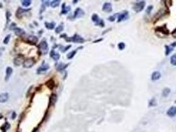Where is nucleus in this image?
I'll list each match as a JSON object with an SVG mask.
<instances>
[{
	"label": "nucleus",
	"mask_w": 176,
	"mask_h": 132,
	"mask_svg": "<svg viewBox=\"0 0 176 132\" xmlns=\"http://www.w3.org/2000/svg\"><path fill=\"white\" fill-rule=\"evenodd\" d=\"M60 0H54V1H52L50 3V5H51L52 7H58L60 5Z\"/></svg>",
	"instance_id": "c85d7f7f"
},
{
	"label": "nucleus",
	"mask_w": 176,
	"mask_h": 132,
	"mask_svg": "<svg viewBox=\"0 0 176 132\" xmlns=\"http://www.w3.org/2000/svg\"><path fill=\"white\" fill-rule=\"evenodd\" d=\"M66 39L67 42H73L75 43H83L85 42V40L78 34H74V36H72L71 38H68Z\"/></svg>",
	"instance_id": "20e7f679"
},
{
	"label": "nucleus",
	"mask_w": 176,
	"mask_h": 132,
	"mask_svg": "<svg viewBox=\"0 0 176 132\" xmlns=\"http://www.w3.org/2000/svg\"><path fill=\"white\" fill-rule=\"evenodd\" d=\"M71 48V46H70H70H66V47H65L64 49H63L62 50V52H66L67 50H68L69 49V48Z\"/></svg>",
	"instance_id": "ea45409f"
},
{
	"label": "nucleus",
	"mask_w": 176,
	"mask_h": 132,
	"mask_svg": "<svg viewBox=\"0 0 176 132\" xmlns=\"http://www.w3.org/2000/svg\"><path fill=\"white\" fill-rule=\"evenodd\" d=\"M57 98H58V96H57L56 94H52L50 96V103L51 104H54L56 102Z\"/></svg>",
	"instance_id": "4be33fe9"
},
{
	"label": "nucleus",
	"mask_w": 176,
	"mask_h": 132,
	"mask_svg": "<svg viewBox=\"0 0 176 132\" xmlns=\"http://www.w3.org/2000/svg\"><path fill=\"white\" fill-rule=\"evenodd\" d=\"M8 98H9V94L7 92H4V93L0 94V102L1 103L6 102L8 100Z\"/></svg>",
	"instance_id": "dca6fc26"
},
{
	"label": "nucleus",
	"mask_w": 176,
	"mask_h": 132,
	"mask_svg": "<svg viewBox=\"0 0 176 132\" xmlns=\"http://www.w3.org/2000/svg\"><path fill=\"white\" fill-rule=\"evenodd\" d=\"M145 5H146V2L144 1H140L136 2L133 6V9L136 13H139V12H141L142 10L144 9Z\"/></svg>",
	"instance_id": "f257e3e1"
},
{
	"label": "nucleus",
	"mask_w": 176,
	"mask_h": 132,
	"mask_svg": "<svg viewBox=\"0 0 176 132\" xmlns=\"http://www.w3.org/2000/svg\"><path fill=\"white\" fill-rule=\"evenodd\" d=\"M152 9H153V5L148 6V7H147V9H146V14H148V15L150 14V13L152 12Z\"/></svg>",
	"instance_id": "c9c22d12"
},
{
	"label": "nucleus",
	"mask_w": 176,
	"mask_h": 132,
	"mask_svg": "<svg viewBox=\"0 0 176 132\" xmlns=\"http://www.w3.org/2000/svg\"><path fill=\"white\" fill-rule=\"evenodd\" d=\"M34 64H35V61L34 59L28 58L25 60L23 63V66L25 68H30L34 66Z\"/></svg>",
	"instance_id": "6e6552de"
},
{
	"label": "nucleus",
	"mask_w": 176,
	"mask_h": 132,
	"mask_svg": "<svg viewBox=\"0 0 176 132\" xmlns=\"http://www.w3.org/2000/svg\"><path fill=\"white\" fill-rule=\"evenodd\" d=\"M73 2H74V3H76V2H78V1H74Z\"/></svg>",
	"instance_id": "49530a36"
},
{
	"label": "nucleus",
	"mask_w": 176,
	"mask_h": 132,
	"mask_svg": "<svg viewBox=\"0 0 176 132\" xmlns=\"http://www.w3.org/2000/svg\"><path fill=\"white\" fill-rule=\"evenodd\" d=\"M160 77H161V73H160V72L158 71L153 72L152 74L151 79L152 81H157L160 79Z\"/></svg>",
	"instance_id": "4468645a"
},
{
	"label": "nucleus",
	"mask_w": 176,
	"mask_h": 132,
	"mask_svg": "<svg viewBox=\"0 0 176 132\" xmlns=\"http://www.w3.org/2000/svg\"><path fill=\"white\" fill-rule=\"evenodd\" d=\"M155 32L156 33H161L164 35H168L170 34V30L167 28L166 25H164L161 26H158L156 28Z\"/></svg>",
	"instance_id": "423d86ee"
},
{
	"label": "nucleus",
	"mask_w": 176,
	"mask_h": 132,
	"mask_svg": "<svg viewBox=\"0 0 176 132\" xmlns=\"http://www.w3.org/2000/svg\"><path fill=\"white\" fill-rule=\"evenodd\" d=\"M167 115L170 117H174L176 115V106H172L168 110Z\"/></svg>",
	"instance_id": "f8f14e48"
},
{
	"label": "nucleus",
	"mask_w": 176,
	"mask_h": 132,
	"mask_svg": "<svg viewBox=\"0 0 176 132\" xmlns=\"http://www.w3.org/2000/svg\"><path fill=\"white\" fill-rule=\"evenodd\" d=\"M165 48H166V52H165V54L166 56H169L172 52L173 51V48L171 46H169L168 45H165Z\"/></svg>",
	"instance_id": "393cba45"
},
{
	"label": "nucleus",
	"mask_w": 176,
	"mask_h": 132,
	"mask_svg": "<svg viewBox=\"0 0 176 132\" xmlns=\"http://www.w3.org/2000/svg\"><path fill=\"white\" fill-rule=\"evenodd\" d=\"M12 73H13V69L10 67H8L6 69V75H5V81H8V79H9Z\"/></svg>",
	"instance_id": "f3484780"
},
{
	"label": "nucleus",
	"mask_w": 176,
	"mask_h": 132,
	"mask_svg": "<svg viewBox=\"0 0 176 132\" xmlns=\"http://www.w3.org/2000/svg\"><path fill=\"white\" fill-rule=\"evenodd\" d=\"M175 102H176V101H175Z\"/></svg>",
	"instance_id": "de8ad7c7"
},
{
	"label": "nucleus",
	"mask_w": 176,
	"mask_h": 132,
	"mask_svg": "<svg viewBox=\"0 0 176 132\" xmlns=\"http://www.w3.org/2000/svg\"><path fill=\"white\" fill-rule=\"evenodd\" d=\"M103 40V38H99V39H98L97 40H95V41L93 42L94 43H96V42H101Z\"/></svg>",
	"instance_id": "37998d69"
},
{
	"label": "nucleus",
	"mask_w": 176,
	"mask_h": 132,
	"mask_svg": "<svg viewBox=\"0 0 176 132\" xmlns=\"http://www.w3.org/2000/svg\"><path fill=\"white\" fill-rule=\"evenodd\" d=\"M91 20H92L93 23H95V25H99V26H101V27H104L105 26L104 21L102 20V19H101L97 14H93L92 15Z\"/></svg>",
	"instance_id": "7ed1b4c3"
},
{
	"label": "nucleus",
	"mask_w": 176,
	"mask_h": 132,
	"mask_svg": "<svg viewBox=\"0 0 176 132\" xmlns=\"http://www.w3.org/2000/svg\"><path fill=\"white\" fill-rule=\"evenodd\" d=\"M10 38H11V35L9 34V35H7V36H6L5 38V39H4L3 43L5 44H7L9 43V42Z\"/></svg>",
	"instance_id": "e433bc0d"
},
{
	"label": "nucleus",
	"mask_w": 176,
	"mask_h": 132,
	"mask_svg": "<svg viewBox=\"0 0 176 132\" xmlns=\"http://www.w3.org/2000/svg\"><path fill=\"white\" fill-rule=\"evenodd\" d=\"M50 57L51 58H52V59H53L55 61H58L60 59V54H59L58 53H56L55 52V51L54 50H52L51 52H50Z\"/></svg>",
	"instance_id": "a211bd4d"
},
{
	"label": "nucleus",
	"mask_w": 176,
	"mask_h": 132,
	"mask_svg": "<svg viewBox=\"0 0 176 132\" xmlns=\"http://www.w3.org/2000/svg\"><path fill=\"white\" fill-rule=\"evenodd\" d=\"M25 60V58L23 56H18L14 59V65L16 66H21V64H23Z\"/></svg>",
	"instance_id": "1a4fd4ad"
},
{
	"label": "nucleus",
	"mask_w": 176,
	"mask_h": 132,
	"mask_svg": "<svg viewBox=\"0 0 176 132\" xmlns=\"http://www.w3.org/2000/svg\"><path fill=\"white\" fill-rule=\"evenodd\" d=\"M171 64L174 66H176V54H174L170 58Z\"/></svg>",
	"instance_id": "7c9ffc66"
},
{
	"label": "nucleus",
	"mask_w": 176,
	"mask_h": 132,
	"mask_svg": "<svg viewBox=\"0 0 176 132\" xmlns=\"http://www.w3.org/2000/svg\"><path fill=\"white\" fill-rule=\"evenodd\" d=\"M76 52H77V50H74V51L71 52H70L69 54H68V58L69 59V60H70V59H72L74 57V56L76 55Z\"/></svg>",
	"instance_id": "2f4dec72"
},
{
	"label": "nucleus",
	"mask_w": 176,
	"mask_h": 132,
	"mask_svg": "<svg viewBox=\"0 0 176 132\" xmlns=\"http://www.w3.org/2000/svg\"><path fill=\"white\" fill-rule=\"evenodd\" d=\"M38 41V38L34 36H30L28 38V42L31 44H36Z\"/></svg>",
	"instance_id": "6ab92c4d"
},
{
	"label": "nucleus",
	"mask_w": 176,
	"mask_h": 132,
	"mask_svg": "<svg viewBox=\"0 0 176 132\" xmlns=\"http://www.w3.org/2000/svg\"><path fill=\"white\" fill-rule=\"evenodd\" d=\"M157 105V102H156V100L155 98H152L151 100L149 101V104H148V106L149 107H154Z\"/></svg>",
	"instance_id": "bb28decb"
},
{
	"label": "nucleus",
	"mask_w": 176,
	"mask_h": 132,
	"mask_svg": "<svg viewBox=\"0 0 176 132\" xmlns=\"http://www.w3.org/2000/svg\"><path fill=\"white\" fill-rule=\"evenodd\" d=\"M170 92H171V90L170 88H168V87L165 88L162 91L163 96H164V97H168V96H169V94H170Z\"/></svg>",
	"instance_id": "b1692460"
},
{
	"label": "nucleus",
	"mask_w": 176,
	"mask_h": 132,
	"mask_svg": "<svg viewBox=\"0 0 176 132\" xmlns=\"http://www.w3.org/2000/svg\"><path fill=\"white\" fill-rule=\"evenodd\" d=\"M31 3H32V1H30V0H23V1H21L22 5H23V7H28V6L31 4Z\"/></svg>",
	"instance_id": "cd10ccee"
},
{
	"label": "nucleus",
	"mask_w": 176,
	"mask_h": 132,
	"mask_svg": "<svg viewBox=\"0 0 176 132\" xmlns=\"http://www.w3.org/2000/svg\"><path fill=\"white\" fill-rule=\"evenodd\" d=\"M46 85L48 88H49L50 89H52L54 87V80H52V79H50V80H48V81L46 83Z\"/></svg>",
	"instance_id": "aec40b11"
},
{
	"label": "nucleus",
	"mask_w": 176,
	"mask_h": 132,
	"mask_svg": "<svg viewBox=\"0 0 176 132\" xmlns=\"http://www.w3.org/2000/svg\"><path fill=\"white\" fill-rule=\"evenodd\" d=\"M14 31H15V34L17 35V36H21V35H23V34H25V31L22 29V28H15V29H14Z\"/></svg>",
	"instance_id": "412c9836"
},
{
	"label": "nucleus",
	"mask_w": 176,
	"mask_h": 132,
	"mask_svg": "<svg viewBox=\"0 0 176 132\" xmlns=\"http://www.w3.org/2000/svg\"><path fill=\"white\" fill-rule=\"evenodd\" d=\"M55 23H47V22H46L45 23V27L46 28H48V29H49V30H52V29H53L55 27Z\"/></svg>",
	"instance_id": "a878e982"
},
{
	"label": "nucleus",
	"mask_w": 176,
	"mask_h": 132,
	"mask_svg": "<svg viewBox=\"0 0 176 132\" xmlns=\"http://www.w3.org/2000/svg\"><path fill=\"white\" fill-rule=\"evenodd\" d=\"M129 12L127 11H124L122 13H118L117 23H120L121 21L127 20L129 18Z\"/></svg>",
	"instance_id": "0eeeda50"
},
{
	"label": "nucleus",
	"mask_w": 176,
	"mask_h": 132,
	"mask_svg": "<svg viewBox=\"0 0 176 132\" xmlns=\"http://www.w3.org/2000/svg\"><path fill=\"white\" fill-rule=\"evenodd\" d=\"M29 11V9H23L22 8H19L17 11V13H16V16L17 17V18L19 19H21L24 13H25L27 11Z\"/></svg>",
	"instance_id": "2eb2a0df"
},
{
	"label": "nucleus",
	"mask_w": 176,
	"mask_h": 132,
	"mask_svg": "<svg viewBox=\"0 0 176 132\" xmlns=\"http://www.w3.org/2000/svg\"><path fill=\"white\" fill-rule=\"evenodd\" d=\"M118 15V13H117V14H115L114 15H111V16H110L108 18V20L109 21H111V22H114V21H115V19H117L116 18V17Z\"/></svg>",
	"instance_id": "f704fd0d"
},
{
	"label": "nucleus",
	"mask_w": 176,
	"mask_h": 132,
	"mask_svg": "<svg viewBox=\"0 0 176 132\" xmlns=\"http://www.w3.org/2000/svg\"><path fill=\"white\" fill-rule=\"evenodd\" d=\"M71 8L70 6L68 7H66V4L64 3L62 5V14H67L68 12L70 11Z\"/></svg>",
	"instance_id": "5701e85b"
},
{
	"label": "nucleus",
	"mask_w": 176,
	"mask_h": 132,
	"mask_svg": "<svg viewBox=\"0 0 176 132\" xmlns=\"http://www.w3.org/2000/svg\"><path fill=\"white\" fill-rule=\"evenodd\" d=\"M166 13H170V11L166 9H160L156 13L155 15H154V23H155L156 22H157L160 19H161L162 17H163L164 16L166 15Z\"/></svg>",
	"instance_id": "f03ea898"
},
{
	"label": "nucleus",
	"mask_w": 176,
	"mask_h": 132,
	"mask_svg": "<svg viewBox=\"0 0 176 132\" xmlns=\"http://www.w3.org/2000/svg\"><path fill=\"white\" fill-rule=\"evenodd\" d=\"M2 118H3V115H2L1 114H0V119H1Z\"/></svg>",
	"instance_id": "a18cd8bd"
},
{
	"label": "nucleus",
	"mask_w": 176,
	"mask_h": 132,
	"mask_svg": "<svg viewBox=\"0 0 176 132\" xmlns=\"http://www.w3.org/2000/svg\"><path fill=\"white\" fill-rule=\"evenodd\" d=\"M102 10L104 12L106 13H111L113 11V7H112V4L109 2H106L103 4L102 7Z\"/></svg>",
	"instance_id": "9d476101"
},
{
	"label": "nucleus",
	"mask_w": 176,
	"mask_h": 132,
	"mask_svg": "<svg viewBox=\"0 0 176 132\" xmlns=\"http://www.w3.org/2000/svg\"><path fill=\"white\" fill-rule=\"evenodd\" d=\"M68 66V64H64L62 63H61V64H60L58 66L57 69H58L59 71H62V70H64V69H66Z\"/></svg>",
	"instance_id": "c756f323"
},
{
	"label": "nucleus",
	"mask_w": 176,
	"mask_h": 132,
	"mask_svg": "<svg viewBox=\"0 0 176 132\" xmlns=\"http://www.w3.org/2000/svg\"><path fill=\"white\" fill-rule=\"evenodd\" d=\"M48 69H49V66H48V65H42V66H40V67L38 68V69H37V73H45Z\"/></svg>",
	"instance_id": "ddd939ff"
},
{
	"label": "nucleus",
	"mask_w": 176,
	"mask_h": 132,
	"mask_svg": "<svg viewBox=\"0 0 176 132\" xmlns=\"http://www.w3.org/2000/svg\"><path fill=\"white\" fill-rule=\"evenodd\" d=\"M176 41L174 42L173 43L171 44V47L174 48V47H176Z\"/></svg>",
	"instance_id": "79ce46f5"
},
{
	"label": "nucleus",
	"mask_w": 176,
	"mask_h": 132,
	"mask_svg": "<svg viewBox=\"0 0 176 132\" xmlns=\"http://www.w3.org/2000/svg\"><path fill=\"white\" fill-rule=\"evenodd\" d=\"M10 127H11V126H10L9 124L7 122H6L5 124L3 126V127H2V128H3L5 130H9V129L10 128Z\"/></svg>",
	"instance_id": "4c0bfd02"
},
{
	"label": "nucleus",
	"mask_w": 176,
	"mask_h": 132,
	"mask_svg": "<svg viewBox=\"0 0 176 132\" xmlns=\"http://www.w3.org/2000/svg\"><path fill=\"white\" fill-rule=\"evenodd\" d=\"M16 116H17V114H16V113H15V112H13V114H12L11 118L13 119V120H14V119L16 118Z\"/></svg>",
	"instance_id": "a19ab883"
},
{
	"label": "nucleus",
	"mask_w": 176,
	"mask_h": 132,
	"mask_svg": "<svg viewBox=\"0 0 176 132\" xmlns=\"http://www.w3.org/2000/svg\"><path fill=\"white\" fill-rule=\"evenodd\" d=\"M84 14H85V13L81 8H77L75 12H74V18H80V17H83Z\"/></svg>",
	"instance_id": "9b49d317"
},
{
	"label": "nucleus",
	"mask_w": 176,
	"mask_h": 132,
	"mask_svg": "<svg viewBox=\"0 0 176 132\" xmlns=\"http://www.w3.org/2000/svg\"><path fill=\"white\" fill-rule=\"evenodd\" d=\"M2 52H3V51H2L1 49L0 48V56H1V55H2Z\"/></svg>",
	"instance_id": "c03bdc74"
},
{
	"label": "nucleus",
	"mask_w": 176,
	"mask_h": 132,
	"mask_svg": "<svg viewBox=\"0 0 176 132\" xmlns=\"http://www.w3.org/2000/svg\"><path fill=\"white\" fill-rule=\"evenodd\" d=\"M63 29H64V26H63L62 25H59L56 28V30H55V32H56V33H58H58H60V32L62 31Z\"/></svg>",
	"instance_id": "473e14b6"
},
{
	"label": "nucleus",
	"mask_w": 176,
	"mask_h": 132,
	"mask_svg": "<svg viewBox=\"0 0 176 132\" xmlns=\"http://www.w3.org/2000/svg\"><path fill=\"white\" fill-rule=\"evenodd\" d=\"M118 48L119 50H123L125 48V44L124 42H120L118 44Z\"/></svg>",
	"instance_id": "72a5a7b5"
},
{
	"label": "nucleus",
	"mask_w": 176,
	"mask_h": 132,
	"mask_svg": "<svg viewBox=\"0 0 176 132\" xmlns=\"http://www.w3.org/2000/svg\"><path fill=\"white\" fill-rule=\"evenodd\" d=\"M38 48L40 50V51L41 52L42 54L46 55L48 52V46L47 42L45 40H43L41 42L38 46Z\"/></svg>",
	"instance_id": "39448f33"
},
{
	"label": "nucleus",
	"mask_w": 176,
	"mask_h": 132,
	"mask_svg": "<svg viewBox=\"0 0 176 132\" xmlns=\"http://www.w3.org/2000/svg\"><path fill=\"white\" fill-rule=\"evenodd\" d=\"M171 34H172V36L174 38H176V28H175L174 30H173L172 32V33H171Z\"/></svg>",
	"instance_id": "58836bf2"
}]
</instances>
